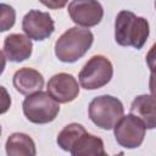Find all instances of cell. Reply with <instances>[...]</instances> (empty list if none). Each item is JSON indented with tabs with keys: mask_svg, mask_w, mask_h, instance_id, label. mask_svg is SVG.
<instances>
[{
	"mask_svg": "<svg viewBox=\"0 0 156 156\" xmlns=\"http://www.w3.org/2000/svg\"><path fill=\"white\" fill-rule=\"evenodd\" d=\"M150 34L147 20L123 10L115 21V40L121 46H133L139 50L144 46Z\"/></svg>",
	"mask_w": 156,
	"mask_h": 156,
	"instance_id": "cell-1",
	"label": "cell"
},
{
	"mask_svg": "<svg viewBox=\"0 0 156 156\" xmlns=\"http://www.w3.org/2000/svg\"><path fill=\"white\" fill-rule=\"evenodd\" d=\"M94 35L88 28L72 27L55 43V55L65 63H73L82 58L93 45Z\"/></svg>",
	"mask_w": 156,
	"mask_h": 156,
	"instance_id": "cell-2",
	"label": "cell"
},
{
	"mask_svg": "<svg viewBox=\"0 0 156 156\" xmlns=\"http://www.w3.org/2000/svg\"><path fill=\"white\" fill-rule=\"evenodd\" d=\"M124 107L121 100L112 95H101L94 98L88 107L90 121L99 128L110 130L123 117Z\"/></svg>",
	"mask_w": 156,
	"mask_h": 156,
	"instance_id": "cell-3",
	"label": "cell"
},
{
	"mask_svg": "<svg viewBox=\"0 0 156 156\" xmlns=\"http://www.w3.org/2000/svg\"><path fill=\"white\" fill-rule=\"evenodd\" d=\"M22 108L26 118L35 124L52 122L60 112L58 102L48 91H38L28 95L23 100Z\"/></svg>",
	"mask_w": 156,
	"mask_h": 156,
	"instance_id": "cell-4",
	"label": "cell"
},
{
	"mask_svg": "<svg viewBox=\"0 0 156 156\" xmlns=\"http://www.w3.org/2000/svg\"><path fill=\"white\" fill-rule=\"evenodd\" d=\"M113 76L111 61L102 56L95 55L88 60L79 72V83L85 90H95L105 87Z\"/></svg>",
	"mask_w": 156,
	"mask_h": 156,
	"instance_id": "cell-5",
	"label": "cell"
},
{
	"mask_svg": "<svg viewBox=\"0 0 156 156\" xmlns=\"http://www.w3.org/2000/svg\"><path fill=\"white\" fill-rule=\"evenodd\" d=\"M145 130L143 122L130 113L123 116L113 128L116 141L126 149L139 147L144 141Z\"/></svg>",
	"mask_w": 156,
	"mask_h": 156,
	"instance_id": "cell-6",
	"label": "cell"
},
{
	"mask_svg": "<svg viewBox=\"0 0 156 156\" xmlns=\"http://www.w3.org/2000/svg\"><path fill=\"white\" fill-rule=\"evenodd\" d=\"M68 13L76 24L89 28L101 22L104 17V9L99 1L74 0L68 4Z\"/></svg>",
	"mask_w": 156,
	"mask_h": 156,
	"instance_id": "cell-7",
	"label": "cell"
},
{
	"mask_svg": "<svg viewBox=\"0 0 156 156\" xmlns=\"http://www.w3.org/2000/svg\"><path fill=\"white\" fill-rule=\"evenodd\" d=\"M22 29L29 39L41 41L54 33L55 23L49 12L30 10L22 20Z\"/></svg>",
	"mask_w": 156,
	"mask_h": 156,
	"instance_id": "cell-8",
	"label": "cell"
},
{
	"mask_svg": "<svg viewBox=\"0 0 156 156\" xmlns=\"http://www.w3.org/2000/svg\"><path fill=\"white\" fill-rule=\"evenodd\" d=\"M46 89L58 104L71 102L79 95V85L77 79L72 74L65 72L52 76L48 82Z\"/></svg>",
	"mask_w": 156,
	"mask_h": 156,
	"instance_id": "cell-9",
	"label": "cell"
},
{
	"mask_svg": "<svg viewBox=\"0 0 156 156\" xmlns=\"http://www.w3.org/2000/svg\"><path fill=\"white\" fill-rule=\"evenodd\" d=\"M33 50L32 40L20 33H12L4 40L2 55L11 62H22L30 57Z\"/></svg>",
	"mask_w": 156,
	"mask_h": 156,
	"instance_id": "cell-10",
	"label": "cell"
},
{
	"mask_svg": "<svg viewBox=\"0 0 156 156\" xmlns=\"http://www.w3.org/2000/svg\"><path fill=\"white\" fill-rule=\"evenodd\" d=\"M12 84L18 93L28 96L41 91V88L44 87V77L34 68L23 67L15 72L12 77Z\"/></svg>",
	"mask_w": 156,
	"mask_h": 156,
	"instance_id": "cell-11",
	"label": "cell"
},
{
	"mask_svg": "<svg viewBox=\"0 0 156 156\" xmlns=\"http://www.w3.org/2000/svg\"><path fill=\"white\" fill-rule=\"evenodd\" d=\"M130 115L143 122L146 129L156 128V98L138 95L130 104Z\"/></svg>",
	"mask_w": 156,
	"mask_h": 156,
	"instance_id": "cell-12",
	"label": "cell"
},
{
	"mask_svg": "<svg viewBox=\"0 0 156 156\" xmlns=\"http://www.w3.org/2000/svg\"><path fill=\"white\" fill-rule=\"evenodd\" d=\"M69 152L71 156H104L106 154L102 139L88 132L76 141Z\"/></svg>",
	"mask_w": 156,
	"mask_h": 156,
	"instance_id": "cell-13",
	"label": "cell"
},
{
	"mask_svg": "<svg viewBox=\"0 0 156 156\" xmlns=\"http://www.w3.org/2000/svg\"><path fill=\"white\" fill-rule=\"evenodd\" d=\"M7 156H35L37 149L34 140L26 133L11 134L5 144Z\"/></svg>",
	"mask_w": 156,
	"mask_h": 156,
	"instance_id": "cell-14",
	"label": "cell"
},
{
	"mask_svg": "<svg viewBox=\"0 0 156 156\" xmlns=\"http://www.w3.org/2000/svg\"><path fill=\"white\" fill-rule=\"evenodd\" d=\"M85 133H87V130L82 124L69 123L58 133L57 139H56L57 145L63 151H71V149L76 144V141Z\"/></svg>",
	"mask_w": 156,
	"mask_h": 156,
	"instance_id": "cell-15",
	"label": "cell"
},
{
	"mask_svg": "<svg viewBox=\"0 0 156 156\" xmlns=\"http://www.w3.org/2000/svg\"><path fill=\"white\" fill-rule=\"evenodd\" d=\"M0 9H1V29L0 30L6 32L15 24L16 12H15L13 7H11L6 4H1Z\"/></svg>",
	"mask_w": 156,
	"mask_h": 156,
	"instance_id": "cell-16",
	"label": "cell"
},
{
	"mask_svg": "<svg viewBox=\"0 0 156 156\" xmlns=\"http://www.w3.org/2000/svg\"><path fill=\"white\" fill-rule=\"evenodd\" d=\"M146 63L151 73H156V43L150 48L149 52L146 54Z\"/></svg>",
	"mask_w": 156,
	"mask_h": 156,
	"instance_id": "cell-17",
	"label": "cell"
},
{
	"mask_svg": "<svg viewBox=\"0 0 156 156\" xmlns=\"http://www.w3.org/2000/svg\"><path fill=\"white\" fill-rule=\"evenodd\" d=\"M149 90L154 98H156V73H151L149 78Z\"/></svg>",
	"mask_w": 156,
	"mask_h": 156,
	"instance_id": "cell-18",
	"label": "cell"
},
{
	"mask_svg": "<svg viewBox=\"0 0 156 156\" xmlns=\"http://www.w3.org/2000/svg\"><path fill=\"white\" fill-rule=\"evenodd\" d=\"M44 5H46V6H49V7H54V9H56V7H61V6H63L66 2L65 1H62V2H60V4H57V2H43Z\"/></svg>",
	"mask_w": 156,
	"mask_h": 156,
	"instance_id": "cell-19",
	"label": "cell"
},
{
	"mask_svg": "<svg viewBox=\"0 0 156 156\" xmlns=\"http://www.w3.org/2000/svg\"><path fill=\"white\" fill-rule=\"evenodd\" d=\"M155 9H156V1H155Z\"/></svg>",
	"mask_w": 156,
	"mask_h": 156,
	"instance_id": "cell-20",
	"label": "cell"
},
{
	"mask_svg": "<svg viewBox=\"0 0 156 156\" xmlns=\"http://www.w3.org/2000/svg\"><path fill=\"white\" fill-rule=\"evenodd\" d=\"M104 156H108V155H107V154H105V155H104Z\"/></svg>",
	"mask_w": 156,
	"mask_h": 156,
	"instance_id": "cell-21",
	"label": "cell"
}]
</instances>
